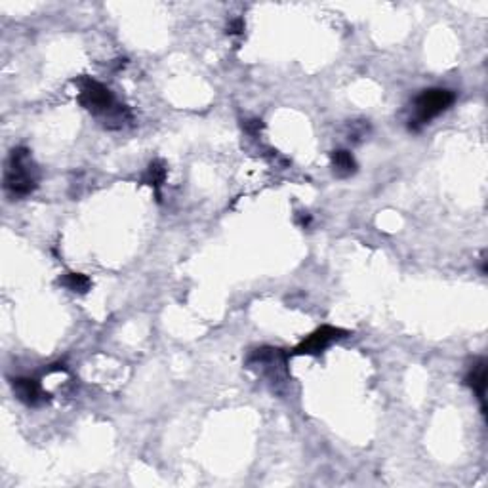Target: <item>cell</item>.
<instances>
[{
	"mask_svg": "<svg viewBox=\"0 0 488 488\" xmlns=\"http://www.w3.org/2000/svg\"><path fill=\"white\" fill-rule=\"evenodd\" d=\"M39 187V166L27 147H13L4 168V189L13 199H23Z\"/></svg>",
	"mask_w": 488,
	"mask_h": 488,
	"instance_id": "1",
	"label": "cell"
},
{
	"mask_svg": "<svg viewBox=\"0 0 488 488\" xmlns=\"http://www.w3.org/2000/svg\"><path fill=\"white\" fill-rule=\"evenodd\" d=\"M456 94L446 88H430L423 90L416 99H414V118H411L408 128L412 132H420L422 126L430 124L435 117L449 109L454 104Z\"/></svg>",
	"mask_w": 488,
	"mask_h": 488,
	"instance_id": "2",
	"label": "cell"
},
{
	"mask_svg": "<svg viewBox=\"0 0 488 488\" xmlns=\"http://www.w3.org/2000/svg\"><path fill=\"white\" fill-rule=\"evenodd\" d=\"M75 85L78 86V104L92 115L105 118L113 109L118 107L113 92L98 80L90 77H80L75 80Z\"/></svg>",
	"mask_w": 488,
	"mask_h": 488,
	"instance_id": "3",
	"label": "cell"
},
{
	"mask_svg": "<svg viewBox=\"0 0 488 488\" xmlns=\"http://www.w3.org/2000/svg\"><path fill=\"white\" fill-rule=\"evenodd\" d=\"M345 330L336 328V326H320L315 332L309 334L307 339H304L296 349H292L290 355H320V353L328 349L334 342H338L339 338H344Z\"/></svg>",
	"mask_w": 488,
	"mask_h": 488,
	"instance_id": "4",
	"label": "cell"
},
{
	"mask_svg": "<svg viewBox=\"0 0 488 488\" xmlns=\"http://www.w3.org/2000/svg\"><path fill=\"white\" fill-rule=\"evenodd\" d=\"M12 391L18 401H21L27 406H39L50 399V395L42 389L39 380H35V377H13Z\"/></svg>",
	"mask_w": 488,
	"mask_h": 488,
	"instance_id": "5",
	"label": "cell"
},
{
	"mask_svg": "<svg viewBox=\"0 0 488 488\" xmlns=\"http://www.w3.org/2000/svg\"><path fill=\"white\" fill-rule=\"evenodd\" d=\"M465 384L473 389L481 403V408L484 411L487 408L484 406V395H487V361L484 358H479L475 365L471 366V370L465 376Z\"/></svg>",
	"mask_w": 488,
	"mask_h": 488,
	"instance_id": "6",
	"label": "cell"
},
{
	"mask_svg": "<svg viewBox=\"0 0 488 488\" xmlns=\"http://www.w3.org/2000/svg\"><path fill=\"white\" fill-rule=\"evenodd\" d=\"M330 161H332L334 174L338 177H349L357 172V161L347 149L332 151Z\"/></svg>",
	"mask_w": 488,
	"mask_h": 488,
	"instance_id": "7",
	"label": "cell"
},
{
	"mask_svg": "<svg viewBox=\"0 0 488 488\" xmlns=\"http://www.w3.org/2000/svg\"><path fill=\"white\" fill-rule=\"evenodd\" d=\"M166 174H168V172H166V164H164L163 161H153V163H149V166H147V172H145L144 176V183L151 185V187L156 191V195H158L163 183L166 182Z\"/></svg>",
	"mask_w": 488,
	"mask_h": 488,
	"instance_id": "8",
	"label": "cell"
},
{
	"mask_svg": "<svg viewBox=\"0 0 488 488\" xmlns=\"http://www.w3.org/2000/svg\"><path fill=\"white\" fill-rule=\"evenodd\" d=\"M59 284L75 294H86L90 290L92 280L85 273H65L59 279Z\"/></svg>",
	"mask_w": 488,
	"mask_h": 488,
	"instance_id": "9",
	"label": "cell"
},
{
	"mask_svg": "<svg viewBox=\"0 0 488 488\" xmlns=\"http://www.w3.org/2000/svg\"><path fill=\"white\" fill-rule=\"evenodd\" d=\"M244 29H246L244 20H242V18H237V20H233L231 23H229L227 35H231V37H239V35L244 33Z\"/></svg>",
	"mask_w": 488,
	"mask_h": 488,
	"instance_id": "10",
	"label": "cell"
},
{
	"mask_svg": "<svg viewBox=\"0 0 488 488\" xmlns=\"http://www.w3.org/2000/svg\"><path fill=\"white\" fill-rule=\"evenodd\" d=\"M311 214H307V212H298V214H296V223H298L301 229L309 227V225H311Z\"/></svg>",
	"mask_w": 488,
	"mask_h": 488,
	"instance_id": "11",
	"label": "cell"
},
{
	"mask_svg": "<svg viewBox=\"0 0 488 488\" xmlns=\"http://www.w3.org/2000/svg\"><path fill=\"white\" fill-rule=\"evenodd\" d=\"M261 126H263V124H261V120H258V118H252V120H248V123L244 124V128H246L250 134H254V136L261 130Z\"/></svg>",
	"mask_w": 488,
	"mask_h": 488,
	"instance_id": "12",
	"label": "cell"
}]
</instances>
